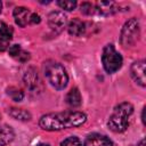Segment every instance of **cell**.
<instances>
[{
	"label": "cell",
	"mask_w": 146,
	"mask_h": 146,
	"mask_svg": "<svg viewBox=\"0 0 146 146\" xmlns=\"http://www.w3.org/2000/svg\"><path fill=\"white\" fill-rule=\"evenodd\" d=\"M87 121V115L79 111H66L60 113H49L42 115L39 125L46 131H59L82 125Z\"/></svg>",
	"instance_id": "obj_1"
},
{
	"label": "cell",
	"mask_w": 146,
	"mask_h": 146,
	"mask_svg": "<svg viewBox=\"0 0 146 146\" xmlns=\"http://www.w3.org/2000/svg\"><path fill=\"white\" fill-rule=\"evenodd\" d=\"M133 112V106L129 102H124L119 104L113 113L111 114L107 125L114 132H123L129 125V117Z\"/></svg>",
	"instance_id": "obj_2"
},
{
	"label": "cell",
	"mask_w": 146,
	"mask_h": 146,
	"mask_svg": "<svg viewBox=\"0 0 146 146\" xmlns=\"http://www.w3.org/2000/svg\"><path fill=\"white\" fill-rule=\"evenodd\" d=\"M43 72L48 82L55 89L62 90L67 86L68 75L60 63L55 60H47L43 66Z\"/></svg>",
	"instance_id": "obj_3"
},
{
	"label": "cell",
	"mask_w": 146,
	"mask_h": 146,
	"mask_svg": "<svg viewBox=\"0 0 146 146\" xmlns=\"http://www.w3.org/2000/svg\"><path fill=\"white\" fill-rule=\"evenodd\" d=\"M102 63L104 66V70L112 74L119 71L122 66L123 59L120 52L116 51L113 44H107L103 49V55H102Z\"/></svg>",
	"instance_id": "obj_4"
},
{
	"label": "cell",
	"mask_w": 146,
	"mask_h": 146,
	"mask_svg": "<svg viewBox=\"0 0 146 146\" xmlns=\"http://www.w3.org/2000/svg\"><path fill=\"white\" fill-rule=\"evenodd\" d=\"M140 35V29H139V22L136 18H130L125 24L123 25L121 30L120 41L121 44L124 48H129L136 44Z\"/></svg>",
	"instance_id": "obj_5"
},
{
	"label": "cell",
	"mask_w": 146,
	"mask_h": 146,
	"mask_svg": "<svg viewBox=\"0 0 146 146\" xmlns=\"http://www.w3.org/2000/svg\"><path fill=\"white\" fill-rule=\"evenodd\" d=\"M130 73H131V76L135 80V82L144 88L145 84H146V80H145V60L141 59V60L135 62L130 67Z\"/></svg>",
	"instance_id": "obj_6"
},
{
	"label": "cell",
	"mask_w": 146,
	"mask_h": 146,
	"mask_svg": "<svg viewBox=\"0 0 146 146\" xmlns=\"http://www.w3.org/2000/svg\"><path fill=\"white\" fill-rule=\"evenodd\" d=\"M67 18L62 11H52L48 16V24L49 27L55 32H60L62 29L66 25Z\"/></svg>",
	"instance_id": "obj_7"
},
{
	"label": "cell",
	"mask_w": 146,
	"mask_h": 146,
	"mask_svg": "<svg viewBox=\"0 0 146 146\" xmlns=\"http://www.w3.org/2000/svg\"><path fill=\"white\" fill-rule=\"evenodd\" d=\"M83 146H113V143L105 135L91 133L86 138Z\"/></svg>",
	"instance_id": "obj_8"
},
{
	"label": "cell",
	"mask_w": 146,
	"mask_h": 146,
	"mask_svg": "<svg viewBox=\"0 0 146 146\" xmlns=\"http://www.w3.org/2000/svg\"><path fill=\"white\" fill-rule=\"evenodd\" d=\"M13 15L15 18V23L21 27H25L27 24H30V18L32 14L25 7H16L13 11Z\"/></svg>",
	"instance_id": "obj_9"
},
{
	"label": "cell",
	"mask_w": 146,
	"mask_h": 146,
	"mask_svg": "<svg viewBox=\"0 0 146 146\" xmlns=\"http://www.w3.org/2000/svg\"><path fill=\"white\" fill-rule=\"evenodd\" d=\"M67 30H68V33L74 35V36H81L84 31H86V26H84V23L79 19V18H73L68 25H67Z\"/></svg>",
	"instance_id": "obj_10"
},
{
	"label": "cell",
	"mask_w": 146,
	"mask_h": 146,
	"mask_svg": "<svg viewBox=\"0 0 146 146\" xmlns=\"http://www.w3.org/2000/svg\"><path fill=\"white\" fill-rule=\"evenodd\" d=\"M15 138V132L9 125L0 127V146H6L10 144Z\"/></svg>",
	"instance_id": "obj_11"
},
{
	"label": "cell",
	"mask_w": 146,
	"mask_h": 146,
	"mask_svg": "<svg viewBox=\"0 0 146 146\" xmlns=\"http://www.w3.org/2000/svg\"><path fill=\"white\" fill-rule=\"evenodd\" d=\"M100 14L107 16V15H111L115 11H117V6L115 2L113 1H100L97 3V8H96Z\"/></svg>",
	"instance_id": "obj_12"
},
{
	"label": "cell",
	"mask_w": 146,
	"mask_h": 146,
	"mask_svg": "<svg viewBox=\"0 0 146 146\" xmlns=\"http://www.w3.org/2000/svg\"><path fill=\"white\" fill-rule=\"evenodd\" d=\"M66 104L71 107H78L81 105V94L78 88H73L66 95Z\"/></svg>",
	"instance_id": "obj_13"
},
{
	"label": "cell",
	"mask_w": 146,
	"mask_h": 146,
	"mask_svg": "<svg viewBox=\"0 0 146 146\" xmlns=\"http://www.w3.org/2000/svg\"><path fill=\"white\" fill-rule=\"evenodd\" d=\"M8 114L13 119L19 120V121H29L32 117L30 112H27L26 110H23V108H17V107H10L8 110Z\"/></svg>",
	"instance_id": "obj_14"
},
{
	"label": "cell",
	"mask_w": 146,
	"mask_h": 146,
	"mask_svg": "<svg viewBox=\"0 0 146 146\" xmlns=\"http://www.w3.org/2000/svg\"><path fill=\"white\" fill-rule=\"evenodd\" d=\"M8 51H9V55H10L11 57H14V58H16V59H18V60H21V62H25V60H27V59L30 58L29 52H25L18 44H13V46H10Z\"/></svg>",
	"instance_id": "obj_15"
},
{
	"label": "cell",
	"mask_w": 146,
	"mask_h": 146,
	"mask_svg": "<svg viewBox=\"0 0 146 146\" xmlns=\"http://www.w3.org/2000/svg\"><path fill=\"white\" fill-rule=\"evenodd\" d=\"M24 82L27 86V88H30V89H33V88L36 87V84H38V74H36V72L33 67L27 68V71L25 72Z\"/></svg>",
	"instance_id": "obj_16"
},
{
	"label": "cell",
	"mask_w": 146,
	"mask_h": 146,
	"mask_svg": "<svg viewBox=\"0 0 146 146\" xmlns=\"http://www.w3.org/2000/svg\"><path fill=\"white\" fill-rule=\"evenodd\" d=\"M7 94L15 102H21L23 99V97H24V92L21 89L16 88V87H9L7 89Z\"/></svg>",
	"instance_id": "obj_17"
},
{
	"label": "cell",
	"mask_w": 146,
	"mask_h": 146,
	"mask_svg": "<svg viewBox=\"0 0 146 146\" xmlns=\"http://www.w3.org/2000/svg\"><path fill=\"white\" fill-rule=\"evenodd\" d=\"M60 146H82V144H81V140L78 137L71 136V137L65 138L60 143Z\"/></svg>",
	"instance_id": "obj_18"
},
{
	"label": "cell",
	"mask_w": 146,
	"mask_h": 146,
	"mask_svg": "<svg viewBox=\"0 0 146 146\" xmlns=\"http://www.w3.org/2000/svg\"><path fill=\"white\" fill-rule=\"evenodd\" d=\"M0 35L9 38V39L13 38V29L2 21H0Z\"/></svg>",
	"instance_id": "obj_19"
},
{
	"label": "cell",
	"mask_w": 146,
	"mask_h": 146,
	"mask_svg": "<svg viewBox=\"0 0 146 146\" xmlns=\"http://www.w3.org/2000/svg\"><path fill=\"white\" fill-rule=\"evenodd\" d=\"M57 5H58L62 9L71 11V10H73V9L76 7L78 3H76V1H57Z\"/></svg>",
	"instance_id": "obj_20"
},
{
	"label": "cell",
	"mask_w": 146,
	"mask_h": 146,
	"mask_svg": "<svg viewBox=\"0 0 146 146\" xmlns=\"http://www.w3.org/2000/svg\"><path fill=\"white\" fill-rule=\"evenodd\" d=\"M95 7L94 5H91L90 2H82L81 3V13L86 14V15H91L95 13Z\"/></svg>",
	"instance_id": "obj_21"
},
{
	"label": "cell",
	"mask_w": 146,
	"mask_h": 146,
	"mask_svg": "<svg viewBox=\"0 0 146 146\" xmlns=\"http://www.w3.org/2000/svg\"><path fill=\"white\" fill-rule=\"evenodd\" d=\"M10 40H11V39H9V38H6V36L0 35V50H1V51L6 50V49L9 47Z\"/></svg>",
	"instance_id": "obj_22"
},
{
	"label": "cell",
	"mask_w": 146,
	"mask_h": 146,
	"mask_svg": "<svg viewBox=\"0 0 146 146\" xmlns=\"http://www.w3.org/2000/svg\"><path fill=\"white\" fill-rule=\"evenodd\" d=\"M40 21H41V18L38 14H32L31 18H30V24H39Z\"/></svg>",
	"instance_id": "obj_23"
},
{
	"label": "cell",
	"mask_w": 146,
	"mask_h": 146,
	"mask_svg": "<svg viewBox=\"0 0 146 146\" xmlns=\"http://www.w3.org/2000/svg\"><path fill=\"white\" fill-rule=\"evenodd\" d=\"M137 146H145V140H144V139H141V140L139 141V144H138Z\"/></svg>",
	"instance_id": "obj_24"
},
{
	"label": "cell",
	"mask_w": 146,
	"mask_h": 146,
	"mask_svg": "<svg viewBox=\"0 0 146 146\" xmlns=\"http://www.w3.org/2000/svg\"><path fill=\"white\" fill-rule=\"evenodd\" d=\"M38 146H49L48 144H44V143H41V144H39Z\"/></svg>",
	"instance_id": "obj_25"
},
{
	"label": "cell",
	"mask_w": 146,
	"mask_h": 146,
	"mask_svg": "<svg viewBox=\"0 0 146 146\" xmlns=\"http://www.w3.org/2000/svg\"><path fill=\"white\" fill-rule=\"evenodd\" d=\"M1 8H2V3H1V1H0V11H1Z\"/></svg>",
	"instance_id": "obj_26"
},
{
	"label": "cell",
	"mask_w": 146,
	"mask_h": 146,
	"mask_svg": "<svg viewBox=\"0 0 146 146\" xmlns=\"http://www.w3.org/2000/svg\"><path fill=\"white\" fill-rule=\"evenodd\" d=\"M0 119H1V116H0Z\"/></svg>",
	"instance_id": "obj_27"
}]
</instances>
